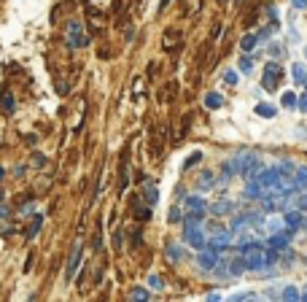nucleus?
<instances>
[{
    "label": "nucleus",
    "mask_w": 307,
    "mask_h": 302,
    "mask_svg": "<svg viewBox=\"0 0 307 302\" xmlns=\"http://www.w3.org/2000/svg\"><path fill=\"white\" fill-rule=\"evenodd\" d=\"M234 162H237L240 175L245 178V181L259 173V157H256L254 151H240V154H234Z\"/></svg>",
    "instance_id": "nucleus-1"
},
{
    "label": "nucleus",
    "mask_w": 307,
    "mask_h": 302,
    "mask_svg": "<svg viewBox=\"0 0 307 302\" xmlns=\"http://www.w3.org/2000/svg\"><path fill=\"white\" fill-rule=\"evenodd\" d=\"M68 46L70 49H84V46H89V35L84 33V25L81 22H68Z\"/></svg>",
    "instance_id": "nucleus-2"
},
{
    "label": "nucleus",
    "mask_w": 307,
    "mask_h": 302,
    "mask_svg": "<svg viewBox=\"0 0 307 302\" xmlns=\"http://www.w3.org/2000/svg\"><path fill=\"white\" fill-rule=\"evenodd\" d=\"M280 76H283V71H280V65H278V63H267V65H264L262 87H264L267 92H275V87H278V81H280Z\"/></svg>",
    "instance_id": "nucleus-3"
},
{
    "label": "nucleus",
    "mask_w": 307,
    "mask_h": 302,
    "mask_svg": "<svg viewBox=\"0 0 307 302\" xmlns=\"http://www.w3.org/2000/svg\"><path fill=\"white\" fill-rule=\"evenodd\" d=\"M291 237H294V229H280V232H272L270 237H267V246L270 249H278V251H286L291 246Z\"/></svg>",
    "instance_id": "nucleus-4"
},
{
    "label": "nucleus",
    "mask_w": 307,
    "mask_h": 302,
    "mask_svg": "<svg viewBox=\"0 0 307 302\" xmlns=\"http://www.w3.org/2000/svg\"><path fill=\"white\" fill-rule=\"evenodd\" d=\"M218 262H221V251H216L213 246H205L200 251V267L202 270H216Z\"/></svg>",
    "instance_id": "nucleus-5"
},
{
    "label": "nucleus",
    "mask_w": 307,
    "mask_h": 302,
    "mask_svg": "<svg viewBox=\"0 0 307 302\" xmlns=\"http://www.w3.org/2000/svg\"><path fill=\"white\" fill-rule=\"evenodd\" d=\"M202 227H205V224H202ZM202 227H186V243L192 246V249H197V251H202L205 249V240H208V235H205Z\"/></svg>",
    "instance_id": "nucleus-6"
},
{
    "label": "nucleus",
    "mask_w": 307,
    "mask_h": 302,
    "mask_svg": "<svg viewBox=\"0 0 307 302\" xmlns=\"http://www.w3.org/2000/svg\"><path fill=\"white\" fill-rule=\"evenodd\" d=\"M304 211H299V208H294V211H286L283 213V227H288V229H302L304 227Z\"/></svg>",
    "instance_id": "nucleus-7"
},
{
    "label": "nucleus",
    "mask_w": 307,
    "mask_h": 302,
    "mask_svg": "<svg viewBox=\"0 0 307 302\" xmlns=\"http://www.w3.org/2000/svg\"><path fill=\"white\" fill-rule=\"evenodd\" d=\"M81 257H84V246L76 243V246H73V254H70V259H68V270H65V278H68V281H73V275H76V270H78V262H81Z\"/></svg>",
    "instance_id": "nucleus-8"
},
{
    "label": "nucleus",
    "mask_w": 307,
    "mask_h": 302,
    "mask_svg": "<svg viewBox=\"0 0 307 302\" xmlns=\"http://www.w3.org/2000/svg\"><path fill=\"white\" fill-rule=\"evenodd\" d=\"M164 254H167V262H180L183 259V249H180L178 243H172V240H167V246H164Z\"/></svg>",
    "instance_id": "nucleus-9"
},
{
    "label": "nucleus",
    "mask_w": 307,
    "mask_h": 302,
    "mask_svg": "<svg viewBox=\"0 0 307 302\" xmlns=\"http://www.w3.org/2000/svg\"><path fill=\"white\" fill-rule=\"evenodd\" d=\"M0 111L3 113H14L17 111V103H14V97H11V92H0Z\"/></svg>",
    "instance_id": "nucleus-10"
},
{
    "label": "nucleus",
    "mask_w": 307,
    "mask_h": 302,
    "mask_svg": "<svg viewBox=\"0 0 307 302\" xmlns=\"http://www.w3.org/2000/svg\"><path fill=\"white\" fill-rule=\"evenodd\" d=\"M280 299H288V302H296V299H302V291L296 289V286H291V283H286L280 289Z\"/></svg>",
    "instance_id": "nucleus-11"
},
{
    "label": "nucleus",
    "mask_w": 307,
    "mask_h": 302,
    "mask_svg": "<svg viewBox=\"0 0 307 302\" xmlns=\"http://www.w3.org/2000/svg\"><path fill=\"white\" fill-rule=\"evenodd\" d=\"M259 41H262V38H259V33H248V35L240 41V49L245 51V54H251V51L256 49V43H259Z\"/></svg>",
    "instance_id": "nucleus-12"
},
{
    "label": "nucleus",
    "mask_w": 307,
    "mask_h": 302,
    "mask_svg": "<svg viewBox=\"0 0 307 302\" xmlns=\"http://www.w3.org/2000/svg\"><path fill=\"white\" fill-rule=\"evenodd\" d=\"M294 187H296V192H304V189H307V167H304V165L296 167V173H294Z\"/></svg>",
    "instance_id": "nucleus-13"
},
{
    "label": "nucleus",
    "mask_w": 307,
    "mask_h": 302,
    "mask_svg": "<svg viewBox=\"0 0 307 302\" xmlns=\"http://www.w3.org/2000/svg\"><path fill=\"white\" fill-rule=\"evenodd\" d=\"M186 208H189V211H194V213H205V211H208V205H205V200L202 197H186Z\"/></svg>",
    "instance_id": "nucleus-14"
},
{
    "label": "nucleus",
    "mask_w": 307,
    "mask_h": 302,
    "mask_svg": "<svg viewBox=\"0 0 307 302\" xmlns=\"http://www.w3.org/2000/svg\"><path fill=\"white\" fill-rule=\"evenodd\" d=\"M218 184V178L210 173V170H205V173H200V189H213Z\"/></svg>",
    "instance_id": "nucleus-15"
},
{
    "label": "nucleus",
    "mask_w": 307,
    "mask_h": 302,
    "mask_svg": "<svg viewBox=\"0 0 307 302\" xmlns=\"http://www.w3.org/2000/svg\"><path fill=\"white\" fill-rule=\"evenodd\" d=\"M291 76H294L296 84L307 87V68H304V65H294V68H291Z\"/></svg>",
    "instance_id": "nucleus-16"
},
{
    "label": "nucleus",
    "mask_w": 307,
    "mask_h": 302,
    "mask_svg": "<svg viewBox=\"0 0 307 302\" xmlns=\"http://www.w3.org/2000/svg\"><path fill=\"white\" fill-rule=\"evenodd\" d=\"M275 113H278V111H275V105H267V103L256 105V116H262V119H272Z\"/></svg>",
    "instance_id": "nucleus-17"
},
{
    "label": "nucleus",
    "mask_w": 307,
    "mask_h": 302,
    "mask_svg": "<svg viewBox=\"0 0 307 302\" xmlns=\"http://www.w3.org/2000/svg\"><path fill=\"white\" fill-rule=\"evenodd\" d=\"M205 105H208V108H221L224 97L218 95V92H210V95H205Z\"/></svg>",
    "instance_id": "nucleus-18"
},
{
    "label": "nucleus",
    "mask_w": 307,
    "mask_h": 302,
    "mask_svg": "<svg viewBox=\"0 0 307 302\" xmlns=\"http://www.w3.org/2000/svg\"><path fill=\"white\" fill-rule=\"evenodd\" d=\"M280 105L283 108H299V97L294 95V92H286V95L280 97Z\"/></svg>",
    "instance_id": "nucleus-19"
},
{
    "label": "nucleus",
    "mask_w": 307,
    "mask_h": 302,
    "mask_svg": "<svg viewBox=\"0 0 307 302\" xmlns=\"http://www.w3.org/2000/svg\"><path fill=\"white\" fill-rule=\"evenodd\" d=\"M234 208H237V205H234V203H216L213 208H210V211H213L216 216H221V213H232Z\"/></svg>",
    "instance_id": "nucleus-20"
},
{
    "label": "nucleus",
    "mask_w": 307,
    "mask_h": 302,
    "mask_svg": "<svg viewBox=\"0 0 307 302\" xmlns=\"http://www.w3.org/2000/svg\"><path fill=\"white\" fill-rule=\"evenodd\" d=\"M151 294H148V289H132L130 291V299H148Z\"/></svg>",
    "instance_id": "nucleus-21"
},
{
    "label": "nucleus",
    "mask_w": 307,
    "mask_h": 302,
    "mask_svg": "<svg viewBox=\"0 0 307 302\" xmlns=\"http://www.w3.org/2000/svg\"><path fill=\"white\" fill-rule=\"evenodd\" d=\"M240 71H242V73H251V71H254V59H251L248 54L240 59Z\"/></svg>",
    "instance_id": "nucleus-22"
},
{
    "label": "nucleus",
    "mask_w": 307,
    "mask_h": 302,
    "mask_svg": "<svg viewBox=\"0 0 307 302\" xmlns=\"http://www.w3.org/2000/svg\"><path fill=\"white\" fill-rule=\"evenodd\" d=\"M232 299H259V294L256 291H240V294H232Z\"/></svg>",
    "instance_id": "nucleus-23"
},
{
    "label": "nucleus",
    "mask_w": 307,
    "mask_h": 302,
    "mask_svg": "<svg viewBox=\"0 0 307 302\" xmlns=\"http://www.w3.org/2000/svg\"><path fill=\"white\" fill-rule=\"evenodd\" d=\"M41 224H43V219H41V216H35V221H33V227H30V229H27V237H33V235H35V232H38V229H41Z\"/></svg>",
    "instance_id": "nucleus-24"
},
{
    "label": "nucleus",
    "mask_w": 307,
    "mask_h": 302,
    "mask_svg": "<svg viewBox=\"0 0 307 302\" xmlns=\"http://www.w3.org/2000/svg\"><path fill=\"white\" fill-rule=\"evenodd\" d=\"M270 54H272L275 59H278V57H283V46H280V43H272V46H270Z\"/></svg>",
    "instance_id": "nucleus-25"
},
{
    "label": "nucleus",
    "mask_w": 307,
    "mask_h": 302,
    "mask_svg": "<svg viewBox=\"0 0 307 302\" xmlns=\"http://www.w3.org/2000/svg\"><path fill=\"white\" fill-rule=\"evenodd\" d=\"M224 81L234 87V84H237V73H234V71H226V73H224Z\"/></svg>",
    "instance_id": "nucleus-26"
},
{
    "label": "nucleus",
    "mask_w": 307,
    "mask_h": 302,
    "mask_svg": "<svg viewBox=\"0 0 307 302\" xmlns=\"http://www.w3.org/2000/svg\"><path fill=\"white\" fill-rule=\"evenodd\" d=\"M146 197H148V203L154 205V203H156V197H159V195H156V189H154V187H148V192H146Z\"/></svg>",
    "instance_id": "nucleus-27"
},
{
    "label": "nucleus",
    "mask_w": 307,
    "mask_h": 302,
    "mask_svg": "<svg viewBox=\"0 0 307 302\" xmlns=\"http://www.w3.org/2000/svg\"><path fill=\"white\" fill-rule=\"evenodd\" d=\"M200 159H202V154L197 151L194 157H189V159H186V167H192V165H197V162H200Z\"/></svg>",
    "instance_id": "nucleus-28"
},
{
    "label": "nucleus",
    "mask_w": 307,
    "mask_h": 302,
    "mask_svg": "<svg viewBox=\"0 0 307 302\" xmlns=\"http://www.w3.org/2000/svg\"><path fill=\"white\" fill-rule=\"evenodd\" d=\"M148 283H151V289H162V281H159V278H156V275H151V278H148Z\"/></svg>",
    "instance_id": "nucleus-29"
},
{
    "label": "nucleus",
    "mask_w": 307,
    "mask_h": 302,
    "mask_svg": "<svg viewBox=\"0 0 307 302\" xmlns=\"http://www.w3.org/2000/svg\"><path fill=\"white\" fill-rule=\"evenodd\" d=\"M299 111L307 113V95H299Z\"/></svg>",
    "instance_id": "nucleus-30"
},
{
    "label": "nucleus",
    "mask_w": 307,
    "mask_h": 302,
    "mask_svg": "<svg viewBox=\"0 0 307 302\" xmlns=\"http://www.w3.org/2000/svg\"><path fill=\"white\" fill-rule=\"evenodd\" d=\"M264 297H267V299H275V297H280V291H278V289H267Z\"/></svg>",
    "instance_id": "nucleus-31"
},
{
    "label": "nucleus",
    "mask_w": 307,
    "mask_h": 302,
    "mask_svg": "<svg viewBox=\"0 0 307 302\" xmlns=\"http://www.w3.org/2000/svg\"><path fill=\"white\" fill-rule=\"evenodd\" d=\"M170 221H180V211H178V208H172V211H170Z\"/></svg>",
    "instance_id": "nucleus-32"
},
{
    "label": "nucleus",
    "mask_w": 307,
    "mask_h": 302,
    "mask_svg": "<svg viewBox=\"0 0 307 302\" xmlns=\"http://www.w3.org/2000/svg\"><path fill=\"white\" fill-rule=\"evenodd\" d=\"M294 9H299V11H304V9H307V0H294Z\"/></svg>",
    "instance_id": "nucleus-33"
},
{
    "label": "nucleus",
    "mask_w": 307,
    "mask_h": 302,
    "mask_svg": "<svg viewBox=\"0 0 307 302\" xmlns=\"http://www.w3.org/2000/svg\"><path fill=\"white\" fill-rule=\"evenodd\" d=\"M57 92H59V95H68V84L59 81V84H57Z\"/></svg>",
    "instance_id": "nucleus-34"
},
{
    "label": "nucleus",
    "mask_w": 307,
    "mask_h": 302,
    "mask_svg": "<svg viewBox=\"0 0 307 302\" xmlns=\"http://www.w3.org/2000/svg\"><path fill=\"white\" fill-rule=\"evenodd\" d=\"M267 14H270L272 19H278V9H275V6H270V9H267Z\"/></svg>",
    "instance_id": "nucleus-35"
},
{
    "label": "nucleus",
    "mask_w": 307,
    "mask_h": 302,
    "mask_svg": "<svg viewBox=\"0 0 307 302\" xmlns=\"http://www.w3.org/2000/svg\"><path fill=\"white\" fill-rule=\"evenodd\" d=\"M302 299L307 302V286H304V289H302Z\"/></svg>",
    "instance_id": "nucleus-36"
},
{
    "label": "nucleus",
    "mask_w": 307,
    "mask_h": 302,
    "mask_svg": "<svg viewBox=\"0 0 307 302\" xmlns=\"http://www.w3.org/2000/svg\"><path fill=\"white\" fill-rule=\"evenodd\" d=\"M3 173H6V170H3V167H0V181H3Z\"/></svg>",
    "instance_id": "nucleus-37"
},
{
    "label": "nucleus",
    "mask_w": 307,
    "mask_h": 302,
    "mask_svg": "<svg viewBox=\"0 0 307 302\" xmlns=\"http://www.w3.org/2000/svg\"><path fill=\"white\" fill-rule=\"evenodd\" d=\"M167 3H170V0H162V9H164V6H167Z\"/></svg>",
    "instance_id": "nucleus-38"
},
{
    "label": "nucleus",
    "mask_w": 307,
    "mask_h": 302,
    "mask_svg": "<svg viewBox=\"0 0 307 302\" xmlns=\"http://www.w3.org/2000/svg\"><path fill=\"white\" fill-rule=\"evenodd\" d=\"M234 3H237V6H240V3H242V0H234Z\"/></svg>",
    "instance_id": "nucleus-39"
},
{
    "label": "nucleus",
    "mask_w": 307,
    "mask_h": 302,
    "mask_svg": "<svg viewBox=\"0 0 307 302\" xmlns=\"http://www.w3.org/2000/svg\"><path fill=\"white\" fill-rule=\"evenodd\" d=\"M304 57H307V46H304Z\"/></svg>",
    "instance_id": "nucleus-40"
},
{
    "label": "nucleus",
    "mask_w": 307,
    "mask_h": 302,
    "mask_svg": "<svg viewBox=\"0 0 307 302\" xmlns=\"http://www.w3.org/2000/svg\"><path fill=\"white\" fill-rule=\"evenodd\" d=\"M304 229H307V219H304Z\"/></svg>",
    "instance_id": "nucleus-41"
},
{
    "label": "nucleus",
    "mask_w": 307,
    "mask_h": 302,
    "mask_svg": "<svg viewBox=\"0 0 307 302\" xmlns=\"http://www.w3.org/2000/svg\"><path fill=\"white\" fill-rule=\"evenodd\" d=\"M0 200H3V192H0Z\"/></svg>",
    "instance_id": "nucleus-42"
},
{
    "label": "nucleus",
    "mask_w": 307,
    "mask_h": 302,
    "mask_svg": "<svg viewBox=\"0 0 307 302\" xmlns=\"http://www.w3.org/2000/svg\"><path fill=\"white\" fill-rule=\"evenodd\" d=\"M218 3H224V0H218Z\"/></svg>",
    "instance_id": "nucleus-43"
}]
</instances>
